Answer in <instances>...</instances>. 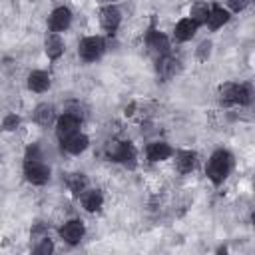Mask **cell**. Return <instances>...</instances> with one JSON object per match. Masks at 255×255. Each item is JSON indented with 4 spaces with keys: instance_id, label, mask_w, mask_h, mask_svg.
Segmentation results:
<instances>
[{
    "instance_id": "obj_1",
    "label": "cell",
    "mask_w": 255,
    "mask_h": 255,
    "mask_svg": "<svg viewBox=\"0 0 255 255\" xmlns=\"http://www.w3.org/2000/svg\"><path fill=\"white\" fill-rule=\"evenodd\" d=\"M231 165H233L231 153L225 151V149H217V151L209 157V161H207V177H209L215 185H219V183H223L225 177L229 175Z\"/></svg>"
},
{
    "instance_id": "obj_2",
    "label": "cell",
    "mask_w": 255,
    "mask_h": 255,
    "mask_svg": "<svg viewBox=\"0 0 255 255\" xmlns=\"http://www.w3.org/2000/svg\"><path fill=\"white\" fill-rule=\"evenodd\" d=\"M106 153L110 159L118 161V163H124V165H129L133 167L135 165V147L129 143V141H110L108 147H106Z\"/></svg>"
},
{
    "instance_id": "obj_3",
    "label": "cell",
    "mask_w": 255,
    "mask_h": 255,
    "mask_svg": "<svg viewBox=\"0 0 255 255\" xmlns=\"http://www.w3.org/2000/svg\"><path fill=\"white\" fill-rule=\"evenodd\" d=\"M219 96L223 104H239L247 106L251 102V92L245 84H223L219 88Z\"/></svg>"
},
{
    "instance_id": "obj_4",
    "label": "cell",
    "mask_w": 255,
    "mask_h": 255,
    "mask_svg": "<svg viewBox=\"0 0 255 255\" xmlns=\"http://www.w3.org/2000/svg\"><path fill=\"white\" fill-rule=\"evenodd\" d=\"M104 50H106V42L100 36H86L78 46V54L84 62H96L98 58H102Z\"/></svg>"
},
{
    "instance_id": "obj_5",
    "label": "cell",
    "mask_w": 255,
    "mask_h": 255,
    "mask_svg": "<svg viewBox=\"0 0 255 255\" xmlns=\"http://www.w3.org/2000/svg\"><path fill=\"white\" fill-rule=\"evenodd\" d=\"M24 175L34 185H44L50 179V167L42 159H26L24 163Z\"/></svg>"
},
{
    "instance_id": "obj_6",
    "label": "cell",
    "mask_w": 255,
    "mask_h": 255,
    "mask_svg": "<svg viewBox=\"0 0 255 255\" xmlns=\"http://www.w3.org/2000/svg\"><path fill=\"white\" fill-rule=\"evenodd\" d=\"M80 120L82 118L76 116V114H72V112H66L64 116H60L56 120V133H58L60 141L66 139V137H70V135H74L80 129Z\"/></svg>"
},
{
    "instance_id": "obj_7",
    "label": "cell",
    "mask_w": 255,
    "mask_h": 255,
    "mask_svg": "<svg viewBox=\"0 0 255 255\" xmlns=\"http://www.w3.org/2000/svg\"><path fill=\"white\" fill-rule=\"evenodd\" d=\"M84 231H86V227H84V223H82L80 219H70V221H66V223L60 227V237H62L66 243L76 245V243L82 241Z\"/></svg>"
},
{
    "instance_id": "obj_8",
    "label": "cell",
    "mask_w": 255,
    "mask_h": 255,
    "mask_svg": "<svg viewBox=\"0 0 255 255\" xmlns=\"http://www.w3.org/2000/svg\"><path fill=\"white\" fill-rule=\"evenodd\" d=\"M48 24H50V30L56 32V34L68 30V26L72 24V12H70V8H66V6H58L56 10H52Z\"/></svg>"
},
{
    "instance_id": "obj_9",
    "label": "cell",
    "mask_w": 255,
    "mask_h": 255,
    "mask_svg": "<svg viewBox=\"0 0 255 255\" xmlns=\"http://www.w3.org/2000/svg\"><path fill=\"white\" fill-rule=\"evenodd\" d=\"M120 22H122V12H120V8L108 4V6H104V8L100 10V24H102L108 32H116L118 26H120Z\"/></svg>"
},
{
    "instance_id": "obj_10",
    "label": "cell",
    "mask_w": 255,
    "mask_h": 255,
    "mask_svg": "<svg viewBox=\"0 0 255 255\" xmlns=\"http://www.w3.org/2000/svg\"><path fill=\"white\" fill-rule=\"evenodd\" d=\"M88 143H90L88 135H84V133L76 131L74 135H70V137L62 139V149H64V151H68V153H72V155H78V153L86 151Z\"/></svg>"
},
{
    "instance_id": "obj_11",
    "label": "cell",
    "mask_w": 255,
    "mask_h": 255,
    "mask_svg": "<svg viewBox=\"0 0 255 255\" xmlns=\"http://www.w3.org/2000/svg\"><path fill=\"white\" fill-rule=\"evenodd\" d=\"M147 46H149V50H151L153 54H157V56L169 54V42H167V38H165L161 32H157V30H151V32L147 34Z\"/></svg>"
},
{
    "instance_id": "obj_12",
    "label": "cell",
    "mask_w": 255,
    "mask_h": 255,
    "mask_svg": "<svg viewBox=\"0 0 255 255\" xmlns=\"http://www.w3.org/2000/svg\"><path fill=\"white\" fill-rule=\"evenodd\" d=\"M175 165L181 173H189L195 169L197 165V153L191 151V149H181L175 153Z\"/></svg>"
},
{
    "instance_id": "obj_13",
    "label": "cell",
    "mask_w": 255,
    "mask_h": 255,
    "mask_svg": "<svg viewBox=\"0 0 255 255\" xmlns=\"http://www.w3.org/2000/svg\"><path fill=\"white\" fill-rule=\"evenodd\" d=\"M44 50H46V56L50 60H58L64 54V40L60 38V34H56V32L48 34L46 42H44Z\"/></svg>"
},
{
    "instance_id": "obj_14",
    "label": "cell",
    "mask_w": 255,
    "mask_h": 255,
    "mask_svg": "<svg viewBox=\"0 0 255 255\" xmlns=\"http://www.w3.org/2000/svg\"><path fill=\"white\" fill-rule=\"evenodd\" d=\"M195 32H197V24H195L191 18H183V20H179V22L175 24V30H173V34H175V38H177L179 42H187V40H191V38L195 36Z\"/></svg>"
},
{
    "instance_id": "obj_15",
    "label": "cell",
    "mask_w": 255,
    "mask_h": 255,
    "mask_svg": "<svg viewBox=\"0 0 255 255\" xmlns=\"http://www.w3.org/2000/svg\"><path fill=\"white\" fill-rule=\"evenodd\" d=\"M171 153H173V149H171L169 143H165V141H153V143L147 145V159L153 161V163L167 159Z\"/></svg>"
},
{
    "instance_id": "obj_16",
    "label": "cell",
    "mask_w": 255,
    "mask_h": 255,
    "mask_svg": "<svg viewBox=\"0 0 255 255\" xmlns=\"http://www.w3.org/2000/svg\"><path fill=\"white\" fill-rule=\"evenodd\" d=\"M56 120V114H54V108L50 104H38L36 110H34V122L42 128H48L52 126Z\"/></svg>"
},
{
    "instance_id": "obj_17",
    "label": "cell",
    "mask_w": 255,
    "mask_h": 255,
    "mask_svg": "<svg viewBox=\"0 0 255 255\" xmlns=\"http://www.w3.org/2000/svg\"><path fill=\"white\" fill-rule=\"evenodd\" d=\"M227 22H229V12H227V10H223L221 6L209 8L207 20H205V24L209 26V30H217V28H221V26L227 24Z\"/></svg>"
},
{
    "instance_id": "obj_18",
    "label": "cell",
    "mask_w": 255,
    "mask_h": 255,
    "mask_svg": "<svg viewBox=\"0 0 255 255\" xmlns=\"http://www.w3.org/2000/svg\"><path fill=\"white\" fill-rule=\"evenodd\" d=\"M102 203H104V197L98 189H84L82 191V205H84L86 211L94 213L102 207Z\"/></svg>"
},
{
    "instance_id": "obj_19",
    "label": "cell",
    "mask_w": 255,
    "mask_h": 255,
    "mask_svg": "<svg viewBox=\"0 0 255 255\" xmlns=\"http://www.w3.org/2000/svg\"><path fill=\"white\" fill-rule=\"evenodd\" d=\"M28 88L32 92H46L50 88V76L44 70H34L28 76Z\"/></svg>"
},
{
    "instance_id": "obj_20",
    "label": "cell",
    "mask_w": 255,
    "mask_h": 255,
    "mask_svg": "<svg viewBox=\"0 0 255 255\" xmlns=\"http://www.w3.org/2000/svg\"><path fill=\"white\" fill-rule=\"evenodd\" d=\"M209 4L207 2H195L193 6H191V10H189V18L199 26V24H205V20H207V14H209Z\"/></svg>"
},
{
    "instance_id": "obj_21",
    "label": "cell",
    "mask_w": 255,
    "mask_h": 255,
    "mask_svg": "<svg viewBox=\"0 0 255 255\" xmlns=\"http://www.w3.org/2000/svg\"><path fill=\"white\" fill-rule=\"evenodd\" d=\"M177 60L175 58H171L169 54H165V56H159V62H157V70L163 74V76H173L175 72H177Z\"/></svg>"
},
{
    "instance_id": "obj_22",
    "label": "cell",
    "mask_w": 255,
    "mask_h": 255,
    "mask_svg": "<svg viewBox=\"0 0 255 255\" xmlns=\"http://www.w3.org/2000/svg\"><path fill=\"white\" fill-rule=\"evenodd\" d=\"M68 187H70V191H72L74 195H82V191L88 187L86 175H84V173H72V175L68 177Z\"/></svg>"
},
{
    "instance_id": "obj_23",
    "label": "cell",
    "mask_w": 255,
    "mask_h": 255,
    "mask_svg": "<svg viewBox=\"0 0 255 255\" xmlns=\"http://www.w3.org/2000/svg\"><path fill=\"white\" fill-rule=\"evenodd\" d=\"M18 126H20V118H18L16 114H8V116L4 118V122H2V129H4V131H14Z\"/></svg>"
},
{
    "instance_id": "obj_24",
    "label": "cell",
    "mask_w": 255,
    "mask_h": 255,
    "mask_svg": "<svg viewBox=\"0 0 255 255\" xmlns=\"http://www.w3.org/2000/svg\"><path fill=\"white\" fill-rule=\"evenodd\" d=\"M209 54H211V42H209V40H205V42H201V44L197 46L195 56H197L201 62H205V60L209 58Z\"/></svg>"
},
{
    "instance_id": "obj_25",
    "label": "cell",
    "mask_w": 255,
    "mask_h": 255,
    "mask_svg": "<svg viewBox=\"0 0 255 255\" xmlns=\"http://www.w3.org/2000/svg\"><path fill=\"white\" fill-rule=\"evenodd\" d=\"M38 255H48V253H52L54 251V245H52V241L50 239H42V243L34 249Z\"/></svg>"
},
{
    "instance_id": "obj_26",
    "label": "cell",
    "mask_w": 255,
    "mask_h": 255,
    "mask_svg": "<svg viewBox=\"0 0 255 255\" xmlns=\"http://www.w3.org/2000/svg\"><path fill=\"white\" fill-rule=\"evenodd\" d=\"M247 4H249V0H227V6H229L233 12H241V10H245Z\"/></svg>"
},
{
    "instance_id": "obj_27",
    "label": "cell",
    "mask_w": 255,
    "mask_h": 255,
    "mask_svg": "<svg viewBox=\"0 0 255 255\" xmlns=\"http://www.w3.org/2000/svg\"><path fill=\"white\" fill-rule=\"evenodd\" d=\"M100 2H112V0H100Z\"/></svg>"
}]
</instances>
